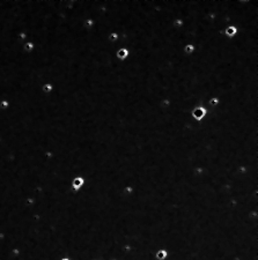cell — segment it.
<instances>
[{
    "label": "cell",
    "instance_id": "6da1fadb",
    "mask_svg": "<svg viewBox=\"0 0 258 260\" xmlns=\"http://www.w3.org/2000/svg\"><path fill=\"white\" fill-rule=\"evenodd\" d=\"M207 113H208V108H206L204 105H198L190 111V116L195 121H201L205 119Z\"/></svg>",
    "mask_w": 258,
    "mask_h": 260
},
{
    "label": "cell",
    "instance_id": "7a4b0ae2",
    "mask_svg": "<svg viewBox=\"0 0 258 260\" xmlns=\"http://www.w3.org/2000/svg\"><path fill=\"white\" fill-rule=\"evenodd\" d=\"M251 10V9H250ZM249 10V12H250ZM248 12V13H249ZM247 13V14H248ZM240 25V23H239ZM239 25H229L225 28V36L227 38H234L236 37V35L239 34Z\"/></svg>",
    "mask_w": 258,
    "mask_h": 260
},
{
    "label": "cell",
    "instance_id": "3957f363",
    "mask_svg": "<svg viewBox=\"0 0 258 260\" xmlns=\"http://www.w3.org/2000/svg\"><path fill=\"white\" fill-rule=\"evenodd\" d=\"M130 56V52H129V49L125 48V46H122L119 49H117V51L115 52V58L118 61H125Z\"/></svg>",
    "mask_w": 258,
    "mask_h": 260
},
{
    "label": "cell",
    "instance_id": "277c9868",
    "mask_svg": "<svg viewBox=\"0 0 258 260\" xmlns=\"http://www.w3.org/2000/svg\"><path fill=\"white\" fill-rule=\"evenodd\" d=\"M83 185H85V178L83 177H75L72 182V190L74 192H78L83 187Z\"/></svg>",
    "mask_w": 258,
    "mask_h": 260
},
{
    "label": "cell",
    "instance_id": "5b68a950",
    "mask_svg": "<svg viewBox=\"0 0 258 260\" xmlns=\"http://www.w3.org/2000/svg\"><path fill=\"white\" fill-rule=\"evenodd\" d=\"M155 260H167L169 258V252L167 249H159L154 253Z\"/></svg>",
    "mask_w": 258,
    "mask_h": 260
},
{
    "label": "cell",
    "instance_id": "8992f818",
    "mask_svg": "<svg viewBox=\"0 0 258 260\" xmlns=\"http://www.w3.org/2000/svg\"><path fill=\"white\" fill-rule=\"evenodd\" d=\"M196 51V45L193 43H187L183 46V53L187 56H191Z\"/></svg>",
    "mask_w": 258,
    "mask_h": 260
},
{
    "label": "cell",
    "instance_id": "52a82bcc",
    "mask_svg": "<svg viewBox=\"0 0 258 260\" xmlns=\"http://www.w3.org/2000/svg\"><path fill=\"white\" fill-rule=\"evenodd\" d=\"M221 102V100L219 98V97H216V96H213V97H211V98H208L207 100V108H216L219 104Z\"/></svg>",
    "mask_w": 258,
    "mask_h": 260
},
{
    "label": "cell",
    "instance_id": "ba28073f",
    "mask_svg": "<svg viewBox=\"0 0 258 260\" xmlns=\"http://www.w3.org/2000/svg\"><path fill=\"white\" fill-rule=\"evenodd\" d=\"M108 41L112 44L117 43L119 41V34L117 31H111L110 34L108 35Z\"/></svg>",
    "mask_w": 258,
    "mask_h": 260
},
{
    "label": "cell",
    "instance_id": "9c48e42d",
    "mask_svg": "<svg viewBox=\"0 0 258 260\" xmlns=\"http://www.w3.org/2000/svg\"><path fill=\"white\" fill-rule=\"evenodd\" d=\"M42 90H43L44 94H51L52 90H54V85L52 83H45L42 87Z\"/></svg>",
    "mask_w": 258,
    "mask_h": 260
},
{
    "label": "cell",
    "instance_id": "30bf717a",
    "mask_svg": "<svg viewBox=\"0 0 258 260\" xmlns=\"http://www.w3.org/2000/svg\"><path fill=\"white\" fill-rule=\"evenodd\" d=\"M23 50L26 52H31L34 50V43H31V42H28L23 45Z\"/></svg>",
    "mask_w": 258,
    "mask_h": 260
},
{
    "label": "cell",
    "instance_id": "8fae6325",
    "mask_svg": "<svg viewBox=\"0 0 258 260\" xmlns=\"http://www.w3.org/2000/svg\"><path fill=\"white\" fill-rule=\"evenodd\" d=\"M0 108L1 109H7V108H9V102L7 101V100H4V101H1L0 102Z\"/></svg>",
    "mask_w": 258,
    "mask_h": 260
},
{
    "label": "cell",
    "instance_id": "7c38bea8",
    "mask_svg": "<svg viewBox=\"0 0 258 260\" xmlns=\"http://www.w3.org/2000/svg\"><path fill=\"white\" fill-rule=\"evenodd\" d=\"M60 260H71V259H70V258H66V257H65V258H62Z\"/></svg>",
    "mask_w": 258,
    "mask_h": 260
}]
</instances>
